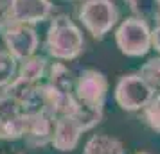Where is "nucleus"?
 <instances>
[{"label": "nucleus", "mask_w": 160, "mask_h": 154, "mask_svg": "<svg viewBox=\"0 0 160 154\" xmlns=\"http://www.w3.org/2000/svg\"><path fill=\"white\" fill-rule=\"evenodd\" d=\"M43 49L56 61H72L85 50V36L68 15L52 16Z\"/></svg>", "instance_id": "nucleus-1"}, {"label": "nucleus", "mask_w": 160, "mask_h": 154, "mask_svg": "<svg viewBox=\"0 0 160 154\" xmlns=\"http://www.w3.org/2000/svg\"><path fill=\"white\" fill-rule=\"evenodd\" d=\"M79 23L94 40H102L121 20V11L113 0H85L76 9Z\"/></svg>", "instance_id": "nucleus-2"}, {"label": "nucleus", "mask_w": 160, "mask_h": 154, "mask_svg": "<svg viewBox=\"0 0 160 154\" xmlns=\"http://www.w3.org/2000/svg\"><path fill=\"white\" fill-rule=\"evenodd\" d=\"M157 95L153 88L140 73H124L115 84V100L124 111H142Z\"/></svg>", "instance_id": "nucleus-3"}, {"label": "nucleus", "mask_w": 160, "mask_h": 154, "mask_svg": "<svg viewBox=\"0 0 160 154\" xmlns=\"http://www.w3.org/2000/svg\"><path fill=\"white\" fill-rule=\"evenodd\" d=\"M115 43L124 56L142 58L151 50V25L135 16L126 18L115 30Z\"/></svg>", "instance_id": "nucleus-4"}, {"label": "nucleus", "mask_w": 160, "mask_h": 154, "mask_svg": "<svg viewBox=\"0 0 160 154\" xmlns=\"http://www.w3.org/2000/svg\"><path fill=\"white\" fill-rule=\"evenodd\" d=\"M0 38L6 45V50L18 61L34 56L38 50V32L32 25L11 22L0 16Z\"/></svg>", "instance_id": "nucleus-5"}, {"label": "nucleus", "mask_w": 160, "mask_h": 154, "mask_svg": "<svg viewBox=\"0 0 160 154\" xmlns=\"http://www.w3.org/2000/svg\"><path fill=\"white\" fill-rule=\"evenodd\" d=\"M108 88L110 84L104 73L95 70V68H85L76 75L74 95L79 100L81 106L102 113Z\"/></svg>", "instance_id": "nucleus-6"}, {"label": "nucleus", "mask_w": 160, "mask_h": 154, "mask_svg": "<svg viewBox=\"0 0 160 154\" xmlns=\"http://www.w3.org/2000/svg\"><path fill=\"white\" fill-rule=\"evenodd\" d=\"M52 13L54 6L51 0H8L2 18L25 25H36L51 20Z\"/></svg>", "instance_id": "nucleus-7"}, {"label": "nucleus", "mask_w": 160, "mask_h": 154, "mask_svg": "<svg viewBox=\"0 0 160 154\" xmlns=\"http://www.w3.org/2000/svg\"><path fill=\"white\" fill-rule=\"evenodd\" d=\"M25 113L13 97L0 88V140L16 142L23 138Z\"/></svg>", "instance_id": "nucleus-8"}, {"label": "nucleus", "mask_w": 160, "mask_h": 154, "mask_svg": "<svg viewBox=\"0 0 160 154\" xmlns=\"http://www.w3.org/2000/svg\"><path fill=\"white\" fill-rule=\"evenodd\" d=\"M54 118L43 110L25 113V131L23 142L31 149H42L52 142L54 134Z\"/></svg>", "instance_id": "nucleus-9"}, {"label": "nucleus", "mask_w": 160, "mask_h": 154, "mask_svg": "<svg viewBox=\"0 0 160 154\" xmlns=\"http://www.w3.org/2000/svg\"><path fill=\"white\" fill-rule=\"evenodd\" d=\"M85 133L81 122L72 115L58 117L54 122V134H52V147L59 152H70L74 151Z\"/></svg>", "instance_id": "nucleus-10"}, {"label": "nucleus", "mask_w": 160, "mask_h": 154, "mask_svg": "<svg viewBox=\"0 0 160 154\" xmlns=\"http://www.w3.org/2000/svg\"><path fill=\"white\" fill-rule=\"evenodd\" d=\"M83 154H126L122 142L108 134H94L85 143Z\"/></svg>", "instance_id": "nucleus-11"}, {"label": "nucleus", "mask_w": 160, "mask_h": 154, "mask_svg": "<svg viewBox=\"0 0 160 154\" xmlns=\"http://www.w3.org/2000/svg\"><path fill=\"white\" fill-rule=\"evenodd\" d=\"M49 59L45 56H31V58L20 61V66H18V77H22L29 82H42L47 72H49Z\"/></svg>", "instance_id": "nucleus-12"}, {"label": "nucleus", "mask_w": 160, "mask_h": 154, "mask_svg": "<svg viewBox=\"0 0 160 154\" xmlns=\"http://www.w3.org/2000/svg\"><path fill=\"white\" fill-rule=\"evenodd\" d=\"M47 82L52 84L54 88L65 91V93H74L76 75L63 63H52L49 66V72H47Z\"/></svg>", "instance_id": "nucleus-13"}, {"label": "nucleus", "mask_w": 160, "mask_h": 154, "mask_svg": "<svg viewBox=\"0 0 160 154\" xmlns=\"http://www.w3.org/2000/svg\"><path fill=\"white\" fill-rule=\"evenodd\" d=\"M128 4L130 11L135 18L144 20L146 23H157L160 22V4L158 0H124Z\"/></svg>", "instance_id": "nucleus-14"}, {"label": "nucleus", "mask_w": 160, "mask_h": 154, "mask_svg": "<svg viewBox=\"0 0 160 154\" xmlns=\"http://www.w3.org/2000/svg\"><path fill=\"white\" fill-rule=\"evenodd\" d=\"M18 75V59L8 50H0V88H6Z\"/></svg>", "instance_id": "nucleus-15"}, {"label": "nucleus", "mask_w": 160, "mask_h": 154, "mask_svg": "<svg viewBox=\"0 0 160 154\" xmlns=\"http://www.w3.org/2000/svg\"><path fill=\"white\" fill-rule=\"evenodd\" d=\"M142 118L148 127H151L155 133H160V93H157L151 102L142 110Z\"/></svg>", "instance_id": "nucleus-16"}, {"label": "nucleus", "mask_w": 160, "mask_h": 154, "mask_svg": "<svg viewBox=\"0 0 160 154\" xmlns=\"http://www.w3.org/2000/svg\"><path fill=\"white\" fill-rule=\"evenodd\" d=\"M140 75L151 84L153 88H160V58H153L140 66Z\"/></svg>", "instance_id": "nucleus-17"}, {"label": "nucleus", "mask_w": 160, "mask_h": 154, "mask_svg": "<svg viewBox=\"0 0 160 154\" xmlns=\"http://www.w3.org/2000/svg\"><path fill=\"white\" fill-rule=\"evenodd\" d=\"M151 49H155L160 54V22L153 25L151 29Z\"/></svg>", "instance_id": "nucleus-18"}, {"label": "nucleus", "mask_w": 160, "mask_h": 154, "mask_svg": "<svg viewBox=\"0 0 160 154\" xmlns=\"http://www.w3.org/2000/svg\"><path fill=\"white\" fill-rule=\"evenodd\" d=\"M0 154H25L23 151H15V149H9V147H0Z\"/></svg>", "instance_id": "nucleus-19"}, {"label": "nucleus", "mask_w": 160, "mask_h": 154, "mask_svg": "<svg viewBox=\"0 0 160 154\" xmlns=\"http://www.w3.org/2000/svg\"><path fill=\"white\" fill-rule=\"evenodd\" d=\"M4 7H6V2L0 0V16H2V13H4Z\"/></svg>", "instance_id": "nucleus-20"}, {"label": "nucleus", "mask_w": 160, "mask_h": 154, "mask_svg": "<svg viewBox=\"0 0 160 154\" xmlns=\"http://www.w3.org/2000/svg\"><path fill=\"white\" fill-rule=\"evenodd\" d=\"M137 154H149V152H146V151H142V152H137Z\"/></svg>", "instance_id": "nucleus-21"}, {"label": "nucleus", "mask_w": 160, "mask_h": 154, "mask_svg": "<svg viewBox=\"0 0 160 154\" xmlns=\"http://www.w3.org/2000/svg\"><path fill=\"white\" fill-rule=\"evenodd\" d=\"M158 4H160V0H158Z\"/></svg>", "instance_id": "nucleus-22"}]
</instances>
